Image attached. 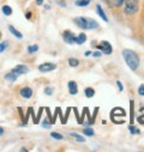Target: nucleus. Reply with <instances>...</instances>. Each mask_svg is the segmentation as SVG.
<instances>
[{"label": "nucleus", "mask_w": 144, "mask_h": 152, "mask_svg": "<svg viewBox=\"0 0 144 152\" xmlns=\"http://www.w3.org/2000/svg\"><path fill=\"white\" fill-rule=\"evenodd\" d=\"M19 95H21V97L29 99V98L32 96V90H31L29 86H24V88H22V89L19 90Z\"/></svg>", "instance_id": "6e6552de"}, {"label": "nucleus", "mask_w": 144, "mask_h": 152, "mask_svg": "<svg viewBox=\"0 0 144 152\" xmlns=\"http://www.w3.org/2000/svg\"><path fill=\"white\" fill-rule=\"evenodd\" d=\"M1 10H3V13H4L5 16H11V15H12V7L9 6V5H4Z\"/></svg>", "instance_id": "2eb2a0df"}, {"label": "nucleus", "mask_w": 144, "mask_h": 152, "mask_svg": "<svg viewBox=\"0 0 144 152\" xmlns=\"http://www.w3.org/2000/svg\"><path fill=\"white\" fill-rule=\"evenodd\" d=\"M106 1H107L108 4H109L111 6H114V7H119V6H118V1H119V0H106Z\"/></svg>", "instance_id": "4be33fe9"}, {"label": "nucleus", "mask_w": 144, "mask_h": 152, "mask_svg": "<svg viewBox=\"0 0 144 152\" xmlns=\"http://www.w3.org/2000/svg\"><path fill=\"white\" fill-rule=\"evenodd\" d=\"M123 58H124L126 65L131 68V71H137L140 61H139V56L136 52H133L131 49H124L123 50Z\"/></svg>", "instance_id": "f257e3e1"}, {"label": "nucleus", "mask_w": 144, "mask_h": 152, "mask_svg": "<svg viewBox=\"0 0 144 152\" xmlns=\"http://www.w3.org/2000/svg\"><path fill=\"white\" fill-rule=\"evenodd\" d=\"M26 18H28V19H30V18H31V13H30V12H28V13H26Z\"/></svg>", "instance_id": "72a5a7b5"}, {"label": "nucleus", "mask_w": 144, "mask_h": 152, "mask_svg": "<svg viewBox=\"0 0 144 152\" xmlns=\"http://www.w3.org/2000/svg\"><path fill=\"white\" fill-rule=\"evenodd\" d=\"M51 137L54 138V139H57V140H61V139L64 138V137H62L61 134H59L58 132H52V133H51Z\"/></svg>", "instance_id": "412c9836"}, {"label": "nucleus", "mask_w": 144, "mask_h": 152, "mask_svg": "<svg viewBox=\"0 0 144 152\" xmlns=\"http://www.w3.org/2000/svg\"><path fill=\"white\" fill-rule=\"evenodd\" d=\"M138 94L139 96H144V84H140L138 88Z\"/></svg>", "instance_id": "393cba45"}, {"label": "nucleus", "mask_w": 144, "mask_h": 152, "mask_svg": "<svg viewBox=\"0 0 144 152\" xmlns=\"http://www.w3.org/2000/svg\"><path fill=\"white\" fill-rule=\"evenodd\" d=\"M9 30H10V32H11V34H12V35L16 37V39L21 40L22 37H23V35H22V34H21V32H19V31H18V30H17V29L13 26V25H9Z\"/></svg>", "instance_id": "9b49d317"}, {"label": "nucleus", "mask_w": 144, "mask_h": 152, "mask_svg": "<svg viewBox=\"0 0 144 152\" xmlns=\"http://www.w3.org/2000/svg\"><path fill=\"white\" fill-rule=\"evenodd\" d=\"M97 49H100L101 53L106 54V55H109L112 54L113 52V48H112V45L109 42H107V41H102L98 46H97Z\"/></svg>", "instance_id": "20e7f679"}, {"label": "nucleus", "mask_w": 144, "mask_h": 152, "mask_svg": "<svg viewBox=\"0 0 144 152\" xmlns=\"http://www.w3.org/2000/svg\"><path fill=\"white\" fill-rule=\"evenodd\" d=\"M129 131L132 133V134H136V133H139V131L138 129H134V127L131 125V126H129Z\"/></svg>", "instance_id": "a878e982"}, {"label": "nucleus", "mask_w": 144, "mask_h": 152, "mask_svg": "<svg viewBox=\"0 0 144 152\" xmlns=\"http://www.w3.org/2000/svg\"><path fill=\"white\" fill-rule=\"evenodd\" d=\"M83 134L88 135V137H91V135H94V131L91 128H84L83 129Z\"/></svg>", "instance_id": "aec40b11"}, {"label": "nucleus", "mask_w": 144, "mask_h": 152, "mask_svg": "<svg viewBox=\"0 0 144 152\" xmlns=\"http://www.w3.org/2000/svg\"><path fill=\"white\" fill-rule=\"evenodd\" d=\"M138 121H139L140 124H143V125H144V115H142V116H139V118H138Z\"/></svg>", "instance_id": "7c9ffc66"}, {"label": "nucleus", "mask_w": 144, "mask_h": 152, "mask_svg": "<svg viewBox=\"0 0 144 152\" xmlns=\"http://www.w3.org/2000/svg\"><path fill=\"white\" fill-rule=\"evenodd\" d=\"M68 65H70L71 67H77V66L79 65V61H78L77 59H75V58H70V59H68Z\"/></svg>", "instance_id": "f3484780"}, {"label": "nucleus", "mask_w": 144, "mask_h": 152, "mask_svg": "<svg viewBox=\"0 0 144 152\" xmlns=\"http://www.w3.org/2000/svg\"><path fill=\"white\" fill-rule=\"evenodd\" d=\"M55 68H57V65L53 64V62H45V64H41V65L39 66V71H40V72H43V73L54 71Z\"/></svg>", "instance_id": "423d86ee"}, {"label": "nucleus", "mask_w": 144, "mask_h": 152, "mask_svg": "<svg viewBox=\"0 0 144 152\" xmlns=\"http://www.w3.org/2000/svg\"><path fill=\"white\" fill-rule=\"evenodd\" d=\"M4 134V128L3 127H0V137H1Z\"/></svg>", "instance_id": "473e14b6"}, {"label": "nucleus", "mask_w": 144, "mask_h": 152, "mask_svg": "<svg viewBox=\"0 0 144 152\" xmlns=\"http://www.w3.org/2000/svg\"><path fill=\"white\" fill-rule=\"evenodd\" d=\"M37 50H39V46L37 45H34V46H29L28 47V53H30V54H34Z\"/></svg>", "instance_id": "6ab92c4d"}, {"label": "nucleus", "mask_w": 144, "mask_h": 152, "mask_svg": "<svg viewBox=\"0 0 144 152\" xmlns=\"http://www.w3.org/2000/svg\"><path fill=\"white\" fill-rule=\"evenodd\" d=\"M67 86H68V92H70L71 95H77V94H78V85H77L76 82H73V80L68 82Z\"/></svg>", "instance_id": "1a4fd4ad"}, {"label": "nucleus", "mask_w": 144, "mask_h": 152, "mask_svg": "<svg viewBox=\"0 0 144 152\" xmlns=\"http://www.w3.org/2000/svg\"><path fill=\"white\" fill-rule=\"evenodd\" d=\"M117 85H118V89H119V91H123L124 90V86H123V83L121 82H117Z\"/></svg>", "instance_id": "c85d7f7f"}, {"label": "nucleus", "mask_w": 144, "mask_h": 152, "mask_svg": "<svg viewBox=\"0 0 144 152\" xmlns=\"http://www.w3.org/2000/svg\"><path fill=\"white\" fill-rule=\"evenodd\" d=\"M11 71L16 72L18 75H22V74H26V73L29 72V68H28L26 65H17V66H15Z\"/></svg>", "instance_id": "0eeeda50"}, {"label": "nucleus", "mask_w": 144, "mask_h": 152, "mask_svg": "<svg viewBox=\"0 0 144 152\" xmlns=\"http://www.w3.org/2000/svg\"><path fill=\"white\" fill-rule=\"evenodd\" d=\"M73 22L78 28L83 30H95L98 28V23L95 19L88 18V17H76Z\"/></svg>", "instance_id": "f03ea898"}, {"label": "nucleus", "mask_w": 144, "mask_h": 152, "mask_svg": "<svg viewBox=\"0 0 144 152\" xmlns=\"http://www.w3.org/2000/svg\"><path fill=\"white\" fill-rule=\"evenodd\" d=\"M84 94H85V97L91 98V97H94V95H95V90H94L93 88H87V89L84 90Z\"/></svg>", "instance_id": "dca6fc26"}, {"label": "nucleus", "mask_w": 144, "mask_h": 152, "mask_svg": "<svg viewBox=\"0 0 144 152\" xmlns=\"http://www.w3.org/2000/svg\"><path fill=\"white\" fill-rule=\"evenodd\" d=\"M71 137H72V138H75L78 142H84V141H85V138L82 137V135H79V134L76 133V132H72V133H71Z\"/></svg>", "instance_id": "4468645a"}, {"label": "nucleus", "mask_w": 144, "mask_h": 152, "mask_svg": "<svg viewBox=\"0 0 144 152\" xmlns=\"http://www.w3.org/2000/svg\"><path fill=\"white\" fill-rule=\"evenodd\" d=\"M51 125H52V122H51V121H48V120H46V119L42 121V127H45V128H49V127H51Z\"/></svg>", "instance_id": "5701e85b"}, {"label": "nucleus", "mask_w": 144, "mask_h": 152, "mask_svg": "<svg viewBox=\"0 0 144 152\" xmlns=\"http://www.w3.org/2000/svg\"><path fill=\"white\" fill-rule=\"evenodd\" d=\"M90 1H91V0H77V1H76V5L77 6H88L89 4H90Z\"/></svg>", "instance_id": "a211bd4d"}, {"label": "nucleus", "mask_w": 144, "mask_h": 152, "mask_svg": "<svg viewBox=\"0 0 144 152\" xmlns=\"http://www.w3.org/2000/svg\"><path fill=\"white\" fill-rule=\"evenodd\" d=\"M93 56H95V58H100V56H101V52H94V53H93Z\"/></svg>", "instance_id": "c756f323"}, {"label": "nucleus", "mask_w": 144, "mask_h": 152, "mask_svg": "<svg viewBox=\"0 0 144 152\" xmlns=\"http://www.w3.org/2000/svg\"><path fill=\"white\" fill-rule=\"evenodd\" d=\"M96 11H97V15L107 23L108 22V18H107V16H106V13H104V11L102 10V7H101V5H96Z\"/></svg>", "instance_id": "f8f14e48"}, {"label": "nucleus", "mask_w": 144, "mask_h": 152, "mask_svg": "<svg viewBox=\"0 0 144 152\" xmlns=\"http://www.w3.org/2000/svg\"><path fill=\"white\" fill-rule=\"evenodd\" d=\"M85 41H87V35H85L84 32H81V34L76 37V43H78V45H83Z\"/></svg>", "instance_id": "ddd939ff"}, {"label": "nucleus", "mask_w": 144, "mask_h": 152, "mask_svg": "<svg viewBox=\"0 0 144 152\" xmlns=\"http://www.w3.org/2000/svg\"><path fill=\"white\" fill-rule=\"evenodd\" d=\"M53 88H51V86H48V88H46L45 89V94L46 95H48V96H51V95H53Z\"/></svg>", "instance_id": "b1692460"}, {"label": "nucleus", "mask_w": 144, "mask_h": 152, "mask_svg": "<svg viewBox=\"0 0 144 152\" xmlns=\"http://www.w3.org/2000/svg\"><path fill=\"white\" fill-rule=\"evenodd\" d=\"M124 5H125V13L127 15H134L137 13L139 9V1L138 0H124Z\"/></svg>", "instance_id": "7ed1b4c3"}, {"label": "nucleus", "mask_w": 144, "mask_h": 152, "mask_svg": "<svg viewBox=\"0 0 144 152\" xmlns=\"http://www.w3.org/2000/svg\"><path fill=\"white\" fill-rule=\"evenodd\" d=\"M6 46H7V43H5V42L0 43V53H3V52L6 49Z\"/></svg>", "instance_id": "cd10ccee"}, {"label": "nucleus", "mask_w": 144, "mask_h": 152, "mask_svg": "<svg viewBox=\"0 0 144 152\" xmlns=\"http://www.w3.org/2000/svg\"><path fill=\"white\" fill-rule=\"evenodd\" d=\"M18 77H19V75H18L16 72H13V71H10L9 73L5 74V79L9 80V82H16Z\"/></svg>", "instance_id": "9d476101"}, {"label": "nucleus", "mask_w": 144, "mask_h": 152, "mask_svg": "<svg viewBox=\"0 0 144 152\" xmlns=\"http://www.w3.org/2000/svg\"><path fill=\"white\" fill-rule=\"evenodd\" d=\"M43 4V0H36V5H42Z\"/></svg>", "instance_id": "2f4dec72"}, {"label": "nucleus", "mask_w": 144, "mask_h": 152, "mask_svg": "<svg viewBox=\"0 0 144 152\" xmlns=\"http://www.w3.org/2000/svg\"><path fill=\"white\" fill-rule=\"evenodd\" d=\"M130 107H131V125H132V120H133V101L130 102Z\"/></svg>", "instance_id": "bb28decb"}, {"label": "nucleus", "mask_w": 144, "mask_h": 152, "mask_svg": "<svg viewBox=\"0 0 144 152\" xmlns=\"http://www.w3.org/2000/svg\"><path fill=\"white\" fill-rule=\"evenodd\" d=\"M76 37H77V36H75L73 32H71L70 30H65L64 34H62V39H64V41H65L67 45H73V43H76Z\"/></svg>", "instance_id": "39448f33"}]
</instances>
